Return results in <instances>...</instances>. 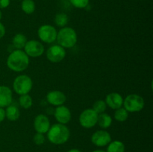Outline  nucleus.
<instances>
[{"label":"nucleus","mask_w":153,"mask_h":152,"mask_svg":"<svg viewBox=\"0 0 153 152\" xmlns=\"http://www.w3.org/2000/svg\"><path fill=\"white\" fill-rule=\"evenodd\" d=\"M29 65V58L25 52L17 49L9 55L7 59V66L13 72H22Z\"/></svg>","instance_id":"obj_1"},{"label":"nucleus","mask_w":153,"mask_h":152,"mask_svg":"<svg viewBox=\"0 0 153 152\" xmlns=\"http://www.w3.org/2000/svg\"><path fill=\"white\" fill-rule=\"evenodd\" d=\"M70 130L65 125L55 124L52 125L47 132V137L51 143L62 145L67 142L70 138Z\"/></svg>","instance_id":"obj_2"},{"label":"nucleus","mask_w":153,"mask_h":152,"mask_svg":"<svg viewBox=\"0 0 153 152\" xmlns=\"http://www.w3.org/2000/svg\"><path fill=\"white\" fill-rule=\"evenodd\" d=\"M56 40L64 49L73 48L77 43V34L73 28L64 27L57 34Z\"/></svg>","instance_id":"obj_3"},{"label":"nucleus","mask_w":153,"mask_h":152,"mask_svg":"<svg viewBox=\"0 0 153 152\" xmlns=\"http://www.w3.org/2000/svg\"><path fill=\"white\" fill-rule=\"evenodd\" d=\"M32 86L33 83L31 77L26 75L17 76L13 83V90L19 95L28 94L32 89Z\"/></svg>","instance_id":"obj_4"},{"label":"nucleus","mask_w":153,"mask_h":152,"mask_svg":"<svg viewBox=\"0 0 153 152\" xmlns=\"http://www.w3.org/2000/svg\"><path fill=\"white\" fill-rule=\"evenodd\" d=\"M144 100L140 95L137 94H131L126 96L123 100L124 108L130 113L139 112L144 107Z\"/></svg>","instance_id":"obj_5"},{"label":"nucleus","mask_w":153,"mask_h":152,"mask_svg":"<svg viewBox=\"0 0 153 152\" xmlns=\"http://www.w3.org/2000/svg\"><path fill=\"white\" fill-rule=\"evenodd\" d=\"M98 113L93 109H86L79 116V123L85 128H91L97 124Z\"/></svg>","instance_id":"obj_6"},{"label":"nucleus","mask_w":153,"mask_h":152,"mask_svg":"<svg viewBox=\"0 0 153 152\" xmlns=\"http://www.w3.org/2000/svg\"><path fill=\"white\" fill-rule=\"evenodd\" d=\"M57 32L55 27L50 25H43L39 28L37 31L39 38L40 40L46 43H52L56 40Z\"/></svg>","instance_id":"obj_7"},{"label":"nucleus","mask_w":153,"mask_h":152,"mask_svg":"<svg viewBox=\"0 0 153 152\" xmlns=\"http://www.w3.org/2000/svg\"><path fill=\"white\" fill-rule=\"evenodd\" d=\"M24 52L28 57L37 58L41 56L44 52V46L37 40H31L27 41L26 44L24 46Z\"/></svg>","instance_id":"obj_8"},{"label":"nucleus","mask_w":153,"mask_h":152,"mask_svg":"<svg viewBox=\"0 0 153 152\" xmlns=\"http://www.w3.org/2000/svg\"><path fill=\"white\" fill-rule=\"evenodd\" d=\"M66 56V51L59 45H54L48 49L46 57L52 63H59L64 60Z\"/></svg>","instance_id":"obj_9"},{"label":"nucleus","mask_w":153,"mask_h":152,"mask_svg":"<svg viewBox=\"0 0 153 152\" xmlns=\"http://www.w3.org/2000/svg\"><path fill=\"white\" fill-rule=\"evenodd\" d=\"M91 142L98 147H103L111 142V137L108 131L103 130L97 131L91 137Z\"/></svg>","instance_id":"obj_10"},{"label":"nucleus","mask_w":153,"mask_h":152,"mask_svg":"<svg viewBox=\"0 0 153 152\" xmlns=\"http://www.w3.org/2000/svg\"><path fill=\"white\" fill-rule=\"evenodd\" d=\"M50 122L49 118L43 114H39L34 120V128L37 133L46 134L50 128Z\"/></svg>","instance_id":"obj_11"},{"label":"nucleus","mask_w":153,"mask_h":152,"mask_svg":"<svg viewBox=\"0 0 153 152\" xmlns=\"http://www.w3.org/2000/svg\"><path fill=\"white\" fill-rule=\"evenodd\" d=\"M54 115H55V119L58 121V123L62 124V125L67 124L71 120V112H70V109L66 106H64V104L58 106L55 108Z\"/></svg>","instance_id":"obj_12"},{"label":"nucleus","mask_w":153,"mask_h":152,"mask_svg":"<svg viewBox=\"0 0 153 152\" xmlns=\"http://www.w3.org/2000/svg\"><path fill=\"white\" fill-rule=\"evenodd\" d=\"M46 100L50 104L53 106H61L65 103L67 100L65 94L61 91L53 90L48 92L46 95Z\"/></svg>","instance_id":"obj_13"},{"label":"nucleus","mask_w":153,"mask_h":152,"mask_svg":"<svg viewBox=\"0 0 153 152\" xmlns=\"http://www.w3.org/2000/svg\"><path fill=\"white\" fill-rule=\"evenodd\" d=\"M105 103L107 106L114 110L122 107L123 104V98L120 94L117 92H111L106 96Z\"/></svg>","instance_id":"obj_14"},{"label":"nucleus","mask_w":153,"mask_h":152,"mask_svg":"<svg viewBox=\"0 0 153 152\" xmlns=\"http://www.w3.org/2000/svg\"><path fill=\"white\" fill-rule=\"evenodd\" d=\"M12 91L8 86H0V107H7L11 104Z\"/></svg>","instance_id":"obj_15"},{"label":"nucleus","mask_w":153,"mask_h":152,"mask_svg":"<svg viewBox=\"0 0 153 152\" xmlns=\"http://www.w3.org/2000/svg\"><path fill=\"white\" fill-rule=\"evenodd\" d=\"M20 116V112L17 107L10 104L5 110V117L10 121H16Z\"/></svg>","instance_id":"obj_16"},{"label":"nucleus","mask_w":153,"mask_h":152,"mask_svg":"<svg viewBox=\"0 0 153 152\" xmlns=\"http://www.w3.org/2000/svg\"><path fill=\"white\" fill-rule=\"evenodd\" d=\"M112 119L108 114L107 113H100L98 115V119H97V124L100 128L103 129L109 128L111 125Z\"/></svg>","instance_id":"obj_17"},{"label":"nucleus","mask_w":153,"mask_h":152,"mask_svg":"<svg viewBox=\"0 0 153 152\" xmlns=\"http://www.w3.org/2000/svg\"><path fill=\"white\" fill-rule=\"evenodd\" d=\"M27 43V39L24 34H17L13 37L12 40V43H13V47H15L17 49H23L24 46H25Z\"/></svg>","instance_id":"obj_18"},{"label":"nucleus","mask_w":153,"mask_h":152,"mask_svg":"<svg viewBox=\"0 0 153 152\" xmlns=\"http://www.w3.org/2000/svg\"><path fill=\"white\" fill-rule=\"evenodd\" d=\"M107 152H125V145L118 140L111 142L108 146Z\"/></svg>","instance_id":"obj_19"},{"label":"nucleus","mask_w":153,"mask_h":152,"mask_svg":"<svg viewBox=\"0 0 153 152\" xmlns=\"http://www.w3.org/2000/svg\"><path fill=\"white\" fill-rule=\"evenodd\" d=\"M21 8L26 14H31L35 10V3L33 0H22Z\"/></svg>","instance_id":"obj_20"},{"label":"nucleus","mask_w":153,"mask_h":152,"mask_svg":"<svg viewBox=\"0 0 153 152\" xmlns=\"http://www.w3.org/2000/svg\"><path fill=\"white\" fill-rule=\"evenodd\" d=\"M19 105L24 109H28L32 106L33 101L31 97L28 94L20 95L19 98Z\"/></svg>","instance_id":"obj_21"},{"label":"nucleus","mask_w":153,"mask_h":152,"mask_svg":"<svg viewBox=\"0 0 153 152\" xmlns=\"http://www.w3.org/2000/svg\"><path fill=\"white\" fill-rule=\"evenodd\" d=\"M128 117V112L123 107L117 109L114 113V119L118 122H125Z\"/></svg>","instance_id":"obj_22"},{"label":"nucleus","mask_w":153,"mask_h":152,"mask_svg":"<svg viewBox=\"0 0 153 152\" xmlns=\"http://www.w3.org/2000/svg\"><path fill=\"white\" fill-rule=\"evenodd\" d=\"M68 16L64 13H59L55 17V22L58 26L64 27L68 23Z\"/></svg>","instance_id":"obj_23"},{"label":"nucleus","mask_w":153,"mask_h":152,"mask_svg":"<svg viewBox=\"0 0 153 152\" xmlns=\"http://www.w3.org/2000/svg\"><path fill=\"white\" fill-rule=\"evenodd\" d=\"M106 107H107V104H106L105 101L103 100H97L95 101L93 105V110L98 114L102 113L105 111Z\"/></svg>","instance_id":"obj_24"},{"label":"nucleus","mask_w":153,"mask_h":152,"mask_svg":"<svg viewBox=\"0 0 153 152\" xmlns=\"http://www.w3.org/2000/svg\"><path fill=\"white\" fill-rule=\"evenodd\" d=\"M90 0H70L73 7L76 8H85L89 4Z\"/></svg>","instance_id":"obj_25"},{"label":"nucleus","mask_w":153,"mask_h":152,"mask_svg":"<svg viewBox=\"0 0 153 152\" xmlns=\"http://www.w3.org/2000/svg\"><path fill=\"white\" fill-rule=\"evenodd\" d=\"M33 141L37 145H43L45 142V137L43 134H40V133H37L33 137Z\"/></svg>","instance_id":"obj_26"},{"label":"nucleus","mask_w":153,"mask_h":152,"mask_svg":"<svg viewBox=\"0 0 153 152\" xmlns=\"http://www.w3.org/2000/svg\"><path fill=\"white\" fill-rule=\"evenodd\" d=\"M10 0H0V9L6 8L10 4Z\"/></svg>","instance_id":"obj_27"},{"label":"nucleus","mask_w":153,"mask_h":152,"mask_svg":"<svg viewBox=\"0 0 153 152\" xmlns=\"http://www.w3.org/2000/svg\"><path fill=\"white\" fill-rule=\"evenodd\" d=\"M5 34V28H4V25L0 22V39L2 38Z\"/></svg>","instance_id":"obj_28"},{"label":"nucleus","mask_w":153,"mask_h":152,"mask_svg":"<svg viewBox=\"0 0 153 152\" xmlns=\"http://www.w3.org/2000/svg\"><path fill=\"white\" fill-rule=\"evenodd\" d=\"M4 118H5V110L2 107H0V122H2Z\"/></svg>","instance_id":"obj_29"},{"label":"nucleus","mask_w":153,"mask_h":152,"mask_svg":"<svg viewBox=\"0 0 153 152\" xmlns=\"http://www.w3.org/2000/svg\"><path fill=\"white\" fill-rule=\"evenodd\" d=\"M67 152H82V151H80L78 150V149H71V150L68 151Z\"/></svg>","instance_id":"obj_30"},{"label":"nucleus","mask_w":153,"mask_h":152,"mask_svg":"<svg viewBox=\"0 0 153 152\" xmlns=\"http://www.w3.org/2000/svg\"><path fill=\"white\" fill-rule=\"evenodd\" d=\"M93 152H105V151H104L102 150H96V151H94Z\"/></svg>","instance_id":"obj_31"},{"label":"nucleus","mask_w":153,"mask_h":152,"mask_svg":"<svg viewBox=\"0 0 153 152\" xmlns=\"http://www.w3.org/2000/svg\"><path fill=\"white\" fill-rule=\"evenodd\" d=\"M1 17H2V13H1V10H0V20H1Z\"/></svg>","instance_id":"obj_32"}]
</instances>
